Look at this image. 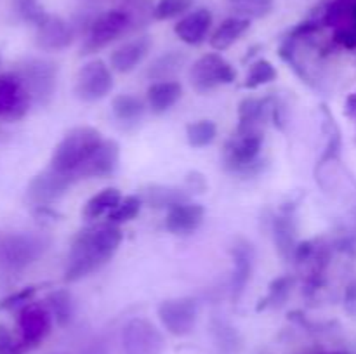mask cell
<instances>
[{
  "label": "cell",
  "instance_id": "obj_1",
  "mask_svg": "<svg viewBox=\"0 0 356 354\" xmlns=\"http://www.w3.org/2000/svg\"><path fill=\"white\" fill-rule=\"evenodd\" d=\"M122 238L124 235L120 226L111 222L90 226L76 233L65 267V281L75 283L92 274L94 271L101 269L118 252Z\"/></svg>",
  "mask_w": 356,
  "mask_h": 354
},
{
  "label": "cell",
  "instance_id": "obj_2",
  "mask_svg": "<svg viewBox=\"0 0 356 354\" xmlns=\"http://www.w3.org/2000/svg\"><path fill=\"white\" fill-rule=\"evenodd\" d=\"M103 141L101 132L89 125L72 128L54 148L49 167L61 174H68L76 180L79 170L86 165Z\"/></svg>",
  "mask_w": 356,
  "mask_h": 354
},
{
  "label": "cell",
  "instance_id": "obj_3",
  "mask_svg": "<svg viewBox=\"0 0 356 354\" xmlns=\"http://www.w3.org/2000/svg\"><path fill=\"white\" fill-rule=\"evenodd\" d=\"M129 30H132L131 16L122 7L96 14L89 23V26L86 28V31H83L80 54H96L101 49L108 47L115 40L124 37Z\"/></svg>",
  "mask_w": 356,
  "mask_h": 354
},
{
  "label": "cell",
  "instance_id": "obj_4",
  "mask_svg": "<svg viewBox=\"0 0 356 354\" xmlns=\"http://www.w3.org/2000/svg\"><path fill=\"white\" fill-rule=\"evenodd\" d=\"M47 250V242L31 233L9 235L0 242V271L19 273L37 262Z\"/></svg>",
  "mask_w": 356,
  "mask_h": 354
},
{
  "label": "cell",
  "instance_id": "obj_5",
  "mask_svg": "<svg viewBox=\"0 0 356 354\" xmlns=\"http://www.w3.org/2000/svg\"><path fill=\"white\" fill-rule=\"evenodd\" d=\"M263 128H236L232 137L226 141L222 158L226 167L233 172L249 174L257 163L261 148H263Z\"/></svg>",
  "mask_w": 356,
  "mask_h": 354
},
{
  "label": "cell",
  "instance_id": "obj_6",
  "mask_svg": "<svg viewBox=\"0 0 356 354\" xmlns=\"http://www.w3.org/2000/svg\"><path fill=\"white\" fill-rule=\"evenodd\" d=\"M188 75H190L191 87L198 94H207L221 85H229L236 80L235 68L219 52H207L200 56L191 65Z\"/></svg>",
  "mask_w": 356,
  "mask_h": 354
},
{
  "label": "cell",
  "instance_id": "obj_7",
  "mask_svg": "<svg viewBox=\"0 0 356 354\" xmlns=\"http://www.w3.org/2000/svg\"><path fill=\"white\" fill-rule=\"evenodd\" d=\"M17 75L23 80L33 103L47 104L56 92L58 66L52 61L40 58L26 59L17 68Z\"/></svg>",
  "mask_w": 356,
  "mask_h": 354
},
{
  "label": "cell",
  "instance_id": "obj_8",
  "mask_svg": "<svg viewBox=\"0 0 356 354\" xmlns=\"http://www.w3.org/2000/svg\"><path fill=\"white\" fill-rule=\"evenodd\" d=\"M165 337L146 318H132L122 330V354H162Z\"/></svg>",
  "mask_w": 356,
  "mask_h": 354
},
{
  "label": "cell",
  "instance_id": "obj_9",
  "mask_svg": "<svg viewBox=\"0 0 356 354\" xmlns=\"http://www.w3.org/2000/svg\"><path fill=\"white\" fill-rule=\"evenodd\" d=\"M160 323L174 337L193 332L198 318V304L193 297H176L162 301L156 307Z\"/></svg>",
  "mask_w": 356,
  "mask_h": 354
},
{
  "label": "cell",
  "instance_id": "obj_10",
  "mask_svg": "<svg viewBox=\"0 0 356 354\" xmlns=\"http://www.w3.org/2000/svg\"><path fill=\"white\" fill-rule=\"evenodd\" d=\"M111 89H113V75L111 68L103 59H92L86 62L76 73L75 96L86 103L103 99L111 92Z\"/></svg>",
  "mask_w": 356,
  "mask_h": 354
},
{
  "label": "cell",
  "instance_id": "obj_11",
  "mask_svg": "<svg viewBox=\"0 0 356 354\" xmlns=\"http://www.w3.org/2000/svg\"><path fill=\"white\" fill-rule=\"evenodd\" d=\"M52 323H54V318L45 304L28 302L26 305H23L17 314V332L24 347L30 349V347L40 346L45 337L51 333Z\"/></svg>",
  "mask_w": 356,
  "mask_h": 354
},
{
  "label": "cell",
  "instance_id": "obj_12",
  "mask_svg": "<svg viewBox=\"0 0 356 354\" xmlns=\"http://www.w3.org/2000/svg\"><path fill=\"white\" fill-rule=\"evenodd\" d=\"M33 99L16 71L0 75V120L17 121L30 111Z\"/></svg>",
  "mask_w": 356,
  "mask_h": 354
},
{
  "label": "cell",
  "instance_id": "obj_13",
  "mask_svg": "<svg viewBox=\"0 0 356 354\" xmlns=\"http://www.w3.org/2000/svg\"><path fill=\"white\" fill-rule=\"evenodd\" d=\"M76 37V28L65 17L47 12L35 26V44L45 52H59L68 49Z\"/></svg>",
  "mask_w": 356,
  "mask_h": 354
},
{
  "label": "cell",
  "instance_id": "obj_14",
  "mask_svg": "<svg viewBox=\"0 0 356 354\" xmlns=\"http://www.w3.org/2000/svg\"><path fill=\"white\" fill-rule=\"evenodd\" d=\"M73 183L75 179L72 176L61 174L49 167L30 180L26 187V196L37 207H49L52 201L61 198Z\"/></svg>",
  "mask_w": 356,
  "mask_h": 354
},
{
  "label": "cell",
  "instance_id": "obj_15",
  "mask_svg": "<svg viewBox=\"0 0 356 354\" xmlns=\"http://www.w3.org/2000/svg\"><path fill=\"white\" fill-rule=\"evenodd\" d=\"M212 23H214L212 10L207 7H197L176 21L174 33L183 44L195 47V45H200L207 40L212 30Z\"/></svg>",
  "mask_w": 356,
  "mask_h": 354
},
{
  "label": "cell",
  "instance_id": "obj_16",
  "mask_svg": "<svg viewBox=\"0 0 356 354\" xmlns=\"http://www.w3.org/2000/svg\"><path fill=\"white\" fill-rule=\"evenodd\" d=\"M120 162V144L115 139H104L86 165L79 170V179L110 177Z\"/></svg>",
  "mask_w": 356,
  "mask_h": 354
},
{
  "label": "cell",
  "instance_id": "obj_17",
  "mask_svg": "<svg viewBox=\"0 0 356 354\" xmlns=\"http://www.w3.org/2000/svg\"><path fill=\"white\" fill-rule=\"evenodd\" d=\"M153 47V40L148 35H139L132 40L118 45L110 56V68L117 73H131L138 68Z\"/></svg>",
  "mask_w": 356,
  "mask_h": 354
},
{
  "label": "cell",
  "instance_id": "obj_18",
  "mask_svg": "<svg viewBox=\"0 0 356 354\" xmlns=\"http://www.w3.org/2000/svg\"><path fill=\"white\" fill-rule=\"evenodd\" d=\"M205 217L204 205L193 201H183L167 210L165 228L172 235H191L202 226Z\"/></svg>",
  "mask_w": 356,
  "mask_h": 354
},
{
  "label": "cell",
  "instance_id": "obj_19",
  "mask_svg": "<svg viewBox=\"0 0 356 354\" xmlns=\"http://www.w3.org/2000/svg\"><path fill=\"white\" fill-rule=\"evenodd\" d=\"M233 257V278H232V290L233 297L238 298L245 290L247 283L250 281L254 269V248L247 239L238 238L229 248Z\"/></svg>",
  "mask_w": 356,
  "mask_h": 354
},
{
  "label": "cell",
  "instance_id": "obj_20",
  "mask_svg": "<svg viewBox=\"0 0 356 354\" xmlns=\"http://www.w3.org/2000/svg\"><path fill=\"white\" fill-rule=\"evenodd\" d=\"M271 97H245L238 104V127L236 128H263L273 113Z\"/></svg>",
  "mask_w": 356,
  "mask_h": 354
},
{
  "label": "cell",
  "instance_id": "obj_21",
  "mask_svg": "<svg viewBox=\"0 0 356 354\" xmlns=\"http://www.w3.org/2000/svg\"><path fill=\"white\" fill-rule=\"evenodd\" d=\"M183 96V85L177 80L153 82L146 90V103L155 115L169 111Z\"/></svg>",
  "mask_w": 356,
  "mask_h": 354
},
{
  "label": "cell",
  "instance_id": "obj_22",
  "mask_svg": "<svg viewBox=\"0 0 356 354\" xmlns=\"http://www.w3.org/2000/svg\"><path fill=\"white\" fill-rule=\"evenodd\" d=\"M249 19H243V17L238 16H229L226 19H222L218 24V28L212 31L211 38H209V44H211V47L214 51L222 52L232 47V45H235L249 31Z\"/></svg>",
  "mask_w": 356,
  "mask_h": 354
},
{
  "label": "cell",
  "instance_id": "obj_23",
  "mask_svg": "<svg viewBox=\"0 0 356 354\" xmlns=\"http://www.w3.org/2000/svg\"><path fill=\"white\" fill-rule=\"evenodd\" d=\"M188 56L181 51H169L159 56L149 65L146 75L155 82H165V80H176L177 73H181L183 66L186 65Z\"/></svg>",
  "mask_w": 356,
  "mask_h": 354
},
{
  "label": "cell",
  "instance_id": "obj_24",
  "mask_svg": "<svg viewBox=\"0 0 356 354\" xmlns=\"http://www.w3.org/2000/svg\"><path fill=\"white\" fill-rule=\"evenodd\" d=\"M45 305L59 326H68L75 316V302H73L70 290H66V288L49 292L47 297H45Z\"/></svg>",
  "mask_w": 356,
  "mask_h": 354
},
{
  "label": "cell",
  "instance_id": "obj_25",
  "mask_svg": "<svg viewBox=\"0 0 356 354\" xmlns=\"http://www.w3.org/2000/svg\"><path fill=\"white\" fill-rule=\"evenodd\" d=\"M148 104L138 96L132 94H118L111 101V111H113L115 118L124 124H134L139 121L146 113Z\"/></svg>",
  "mask_w": 356,
  "mask_h": 354
},
{
  "label": "cell",
  "instance_id": "obj_26",
  "mask_svg": "<svg viewBox=\"0 0 356 354\" xmlns=\"http://www.w3.org/2000/svg\"><path fill=\"white\" fill-rule=\"evenodd\" d=\"M298 229H296V222L292 219V215H278L275 217L273 222V236H275V245L277 250L280 252V255L284 259H291V255H294L296 246V235H298Z\"/></svg>",
  "mask_w": 356,
  "mask_h": 354
},
{
  "label": "cell",
  "instance_id": "obj_27",
  "mask_svg": "<svg viewBox=\"0 0 356 354\" xmlns=\"http://www.w3.org/2000/svg\"><path fill=\"white\" fill-rule=\"evenodd\" d=\"M120 200L122 193L118 187H104V189H101L99 193L94 194V196L83 205V219H87V221H96L101 215H108L115 207H117Z\"/></svg>",
  "mask_w": 356,
  "mask_h": 354
},
{
  "label": "cell",
  "instance_id": "obj_28",
  "mask_svg": "<svg viewBox=\"0 0 356 354\" xmlns=\"http://www.w3.org/2000/svg\"><path fill=\"white\" fill-rule=\"evenodd\" d=\"M232 16L243 19H263L268 17L275 9V0H228Z\"/></svg>",
  "mask_w": 356,
  "mask_h": 354
},
{
  "label": "cell",
  "instance_id": "obj_29",
  "mask_svg": "<svg viewBox=\"0 0 356 354\" xmlns=\"http://www.w3.org/2000/svg\"><path fill=\"white\" fill-rule=\"evenodd\" d=\"M292 287H294V278L285 274V276L275 278L268 287V294L257 304V311H264L270 307H280L285 304L287 297L291 295Z\"/></svg>",
  "mask_w": 356,
  "mask_h": 354
},
{
  "label": "cell",
  "instance_id": "obj_30",
  "mask_svg": "<svg viewBox=\"0 0 356 354\" xmlns=\"http://www.w3.org/2000/svg\"><path fill=\"white\" fill-rule=\"evenodd\" d=\"M146 201L155 208H167V210H169L174 205L190 200H188V194L183 193L181 189H177V187L156 186L155 184V186H152L146 191Z\"/></svg>",
  "mask_w": 356,
  "mask_h": 354
},
{
  "label": "cell",
  "instance_id": "obj_31",
  "mask_svg": "<svg viewBox=\"0 0 356 354\" xmlns=\"http://www.w3.org/2000/svg\"><path fill=\"white\" fill-rule=\"evenodd\" d=\"M216 135H218V127L212 120H197L186 125L188 144L195 149L212 144Z\"/></svg>",
  "mask_w": 356,
  "mask_h": 354
},
{
  "label": "cell",
  "instance_id": "obj_32",
  "mask_svg": "<svg viewBox=\"0 0 356 354\" xmlns=\"http://www.w3.org/2000/svg\"><path fill=\"white\" fill-rule=\"evenodd\" d=\"M277 75L278 73L273 62L268 61V59H257V61H254L249 66V71H247L245 80H243V87L249 90H254L257 87L271 83L277 78Z\"/></svg>",
  "mask_w": 356,
  "mask_h": 354
},
{
  "label": "cell",
  "instance_id": "obj_33",
  "mask_svg": "<svg viewBox=\"0 0 356 354\" xmlns=\"http://www.w3.org/2000/svg\"><path fill=\"white\" fill-rule=\"evenodd\" d=\"M141 198L136 196V194H127V196H122V200L118 201L117 207L106 215V219L111 224H125V222H131L138 217L139 212H141Z\"/></svg>",
  "mask_w": 356,
  "mask_h": 354
},
{
  "label": "cell",
  "instance_id": "obj_34",
  "mask_svg": "<svg viewBox=\"0 0 356 354\" xmlns=\"http://www.w3.org/2000/svg\"><path fill=\"white\" fill-rule=\"evenodd\" d=\"M195 6V0H156L153 6V19L170 21L179 19L190 12Z\"/></svg>",
  "mask_w": 356,
  "mask_h": 354
},
{
  "label": "cell",
  "instance_id": "obj_35",
  "mask_svg": "<svg viewBox=\"0 0 356 354\" xmlns=\"http://www.w3.org/2000/svg\"><path fill=\"white\" fill-rule=\"evenodd\" d=\"M38 292V285H30V287L19 288L17 292H13L7 297H3L0 301V311H10V309L23 307L26 305L31 298L35 297V294Z\"/></svg>",
  "mask_w": 356,
  "mask_h": 354
},
{
  "label": "cell",
  "instance_id": "obj_36",
  "mask_svg": "<svg viewBox=\"0 0 356 354\" xmlns=\"http://www.w3.org/2000/svg\"><path fill=\"white\" fill-rule=\"evenodd\" d=\"M24 351L26 347L19 337H14V333L0 323V354H23Z\"/></svg>",
  "mask_w": 356,
  "mask_h": 354
},
{
  "label": "cell",
  "instance_id": "obj_37",
  "mask_svg": "<svg viewBox=\"0 0 356 354\" xmlns=\"http://www.w3.org/2000/svg\"><path fill=\"white\" fill-rule=\"evenodd\" d=\"M186 183L190 186L191 191H197V193H202L205 189V179L200 172H190L186 177Z\"/></svg>",
  "mask_w": 356,
  "mask_h": 354
},
{
  "label": "cell",
  "instance_id": "obj_38",
  "mask_svg": "<svg viewBox=\"0 0 356 354\" xmlns=\"http://www.w3.org/2000/svg\"><path fill=\"white\" fill-rule=\"evenodd\" d=\"M344 302H346V307L351 314L356 316V281L351 283L346 290V297H344Z\"/></svg>",
  "mask_w": 356,
  "mask_h": 354
},
{
  "label": "cell",
  "instance_id": "obj_39",
  "mask_svg": "<svg viewBox=\"0 0 356 354\" xmlns=\"http://www.w3.org/2000/svg\"><path fill=\"white\" fill-rule=\"evenodd\" d=\"M344 113H346L348 117L356 118V90L346 97V103H344Z\"/></svg>",
  "mask_w": 356,
  "mask_h": 354
},
{
  "label": "cell",
  "instance_id": "obj_40",
  "mask_svg": "<svg viewBox=\"0 0 356 354\" xmlns=\"http://www.w3.org/2000/svg\"><path fill=\"white\" fill-rule=\"evenodd\" d=\"M350 23L353 24L356 30V0L350 2Z\"/></svg>",
  "mask_w": 356,
  "mask_h": 354
},
{
  "label": "cell",
  "instance_id": "obj_41",
  "mask_svg": "<svg viewBox=\"0 0 356 354\" xmlns=\"http://www.w3.org/2000/svg\"><path fill=\"white\" fill-rule=\"evenodd\" d=\"M344 2H353V0H344Z\"/></svg>",
  "mask_w": 356,
  "mask_h": 354
},
{
  "label": "cell",
  "instance_id": "obj_42",
  "mask_svg": "<svg viewBox=\"0 0 356 354\" xmlns=\"http://www.w3.org/2000/svg\"><path fill=\"white\" fill-rule=\"evenodd\" d=\"M355 120H356V118H355Z\"/></svg>",
  "mask_w": 356,
  "mask_h": 354
}]
</instances>
